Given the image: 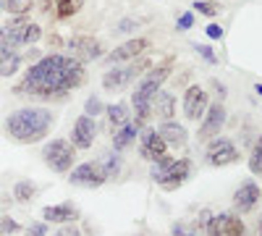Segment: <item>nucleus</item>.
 I'll return each mask as SVG.
<instances>
[{
    "label": "nucleus",
    "mask_w": 262,
    "mask_h": 236,
    "mask_svg": "<svg viewBox=\"0 0 262 236\" xmlns=\"http://www.w3.org/2000/svg\"><path fill=\"white\" fill-rule=\"evenodd\" d=\"M63 71H66V55H48L27 71L18 90L39 97H66L69 92L63 90Z\"/></svg>",
    "instance_id": "obj_1"
},
{
    "label": "nucleus",
    "mask_w": 262,
    "mask_h": 236,
    "mask_svg": "<svg viewBox=\"0 0 262 236\" xmlns=\"http://www.w3.org/2000/svg\"><path fill=\"white\" fill-rule=\"evenodd\" d=\"M50 126H53V113L48 108H21L6 118V132L11 134V139L21 144H34L45 139Z\"/></svg>",
    "instance_id": "obj_2"
},
{
    "label": "nucleus",
    "mask_w": 262,
    "mask_h": 236,
    "mask_svg": "<svg viewBox=\"0 0 262 236\" xmlns=\"http://www.w3.org/2000/svg\"><path fill=\"white\" fill-rule=\"evenodd\" d=\"M170 69H173V58H165L158 69H152L147 76H142V81L137 84L134 97H131V102H152V97L160 92L165 79L170 76Z\"/></svg>",
    "instance_id": "obj_3"
},
{
    "label": "nucleus",
    "mask_w": 262,
    "mask_h": 236,
    "mask_svg": "<svg viewBox=\"0 0 262 236\" xmlns=\"http://www.w3.org/2000/svg\"><path fill=\"white\" fill-rule=\"evenodd\" d=\"M74 144L69 139H53L45 144V149H42V158H45V165L50 170H55V174H66V170L74 168Z\"/></svg>",
    "instance_id": "obj_4"
},
{
    "label": "nucleus",
    "mask_w": 262,
    "mask_h": 236,
    "mask_svg": "<svg viewBox=\"0 0 262 236\" xmlns=\"http://www.w3.org/2000/svg\"><path fill=\"white\" fill-rule=\"evenodd\" d=\"M205 231H207V236H247L244 223L238 221L236 216H231V212H221V216H207Z\"/></svg>",
    "instance_id": "obj_5"
},
{
    "label": "nucleus",
    "mask_w": 262,
    "mask_h": 236,
    "mask_svg": "<svg viewBox=\"0 0 262 236\" xmlns=\"http://www.w3.org/2000/svg\"><path fill=\"white\" fill-rule=\"evenodd\" d=\"M205 158H207V163H210L212 168H223V165H231V163L238 160V149H236V144H233L231 139L217 137V139H212V142L207 144Z\"/></svg>",
    "instance_id": "obj_6"
},
{
    "label": "nucleus",
    "mask_w": 262,
    "mask_h": 236,
    "mask_svg": "<svg viewBox=\"0 0 262 236\" xmlns=\"http://www.w3.org/2000/svg\"><path fill=\"white\" fill-rule=\"evenodd\" d=\"M69 181H71L74 186L97 189V186H102L107 179H105V174H102L100 163H95V160H86V163H79L76 168H71V176H69Z\"/></svg>",
    "instance_id": "obj_7"
},
{
    "label": "nucleus",
    "mask_w": 262,
    "mask_h": 236,
    "mask_svg": "<svg viewBox=\"0 0 262 236\" xmlns=\"http://www.w3.org/2000/svg\"><path fill=\"white\" fill-rule=\"evenodd\" d=\"M147 66H149V60L142 55L139 63L134 60V63H131V66H126V69H113V71H107V74L102 76V87H105V90H121V87H126V84L134 79V76H139Z\"/></svg>",
    "instance_id": "obj_8"
},
{
    "label": "nucleus",
    "mask_w": 262,
    "mask_h": 236,
    "mask_svg": "<svg viewBox=\"0 0 262 236\" xmlns=\"http://www.w3.org/2000/svg\"><path fill=\"white\" fill-rule=\"evenodd\" d=\"M210 108V97L207 92L200 87V84H191V87L184 92V113L189 121H202V116Z\"/></svg>",
    "instance_id": "obj_9"
},
{
    "label": "nucleus",
    "mask_w": 262,
    "mask_h": 236,
    "mask_svg": "<svg viewBox=\"0 0 262 236\" xmlns=\"http://www.w3.org/2000/svg\"><path fill=\"white\" fill-rule=\"evenodd\" d=\"M226 123V108L223 102H212L207 113L202 116V123H200V139H212L221 134V128Z\"/></svg>",
    "instance_id": "obj_10"
},
{
    "label": "nucleus",
    "mask_w": 262,
    "mask_h": 236,
    "mask_svg": "<svg viewBox=\"0 0 262 236\" xmlns=\"http://www.w3.org/2000/svg\"><path fill=\"white\" fill-rule=\"evenodd\" d=\"M149 48V39L147 37H134V39H126L123 45H118L111 55H105V63H123V60H134L137 55H142Z\"/></svg>",
    "instance_id": "obj_11"
},
{
    "label": "nucleus",
    "mask_w": 262,
    "mask_h": 236,
    "mask_svg": "<svg viewBox=\"0 0 262 236\" xmlns=\"http://www.w3.org/2000/svg\"><path fill=\"white\" fill-rule=\"evenodd\" d=\"M95 134H97V126L90 116H81L74 123V132H71V144L76 149H90L95 144Z\"/></svg>",
    "instance_id": "obj_12"
},
{
    "label": "nucleus",
    "mask_w": 262,
    "mask_h": 236,
    "mask_svg": "<svg viewBox=\"0 0 262 236\" xmlns=\"http://www.w3.org/2000/svg\"><path fill=\"white\" fill-rule=\"evenodd\" d=\"M165 149H168V144L158 137L155 128H144L142 137H139V153H142V158H147L149 163H155L158 158L165 155Z\"/></svg>",
    "instance_id": "obj_13"
},
{
    "label": "nucleus",
    "mask_w": 262,
    "mask_h": 236,
    "mask_svg": "<svg viewBox=\"0 0 262 236\" xmlns=\"http://www.w3.org/2000/svg\"><path fill=\"white\" fill-rule=\"evenodd\" d=\"M259 197H262L259 186H257L254 181H247V184H242V186L236 189V195H233V207H236L238 212H249V210L257 207Z\"/></svg>",
    "instance_id": "obj_14"
},
{
    "label": "nucleus",
    "mask_w": 262,
    "mask_h": 236,
    "mask_svg": "<svg viewBox=\"0 0 262 236\" xmlns=\"http://www.w3.org/2000/svg\"><path fill=\"white\" fill-rule=\"evenodd\" d=\"M189 174H191V163H189L186 158H181V160H176V163L168 168V174L163 176L160 186H163L165 191H173V189H179V186L189 179Z\"/></svg>",
    "instance_id": "obj_15"
},
{
    "label": "nucleus",
    "mask_w": 262,
    "mask_h": 236,
    "mask_svg": "<svg viewBox=\"0 0 262 236\" xmlns=\"http://www.w3.org/2000/svg\"><path fill=\"white\" fill-rule=\"evenodd\" d=\"M69 48H71L76 55L86 58V60H97V58H102V45H100V39L86 37V34H81V37H71V39H69Z\"/></svg>",
    "instance_id": "obj_16"
},
{
    "label": "nucleus",
    "mask_w": 262,
    "mask_h": 236,
    "mask_svg": "<svg viewBox=\"0 0 262 236\" xmlns=\"http://www.w3.org/2000/svg\"><path fill=\"white\" fill-rule=\"evenodd\" d=\"M86 79V71H84V63L79 58H66V71H63V90L71 92L76 87H81Z\"/></svg>",
    "instance_id": "obj_17"
},
{
    "label": "nucleus",
    "mask_w": 262,
    "mask_h": 236,
    "mask_svg": "<svg viewBox=\"0 0 262 236\" xmlns=\"http://www.w3.org/2000/svg\"><path fill=\"white\" fill-rule=\"evenodd\" d=\"M42 218L48 223H74L79 218V210L71 205V202H63V205H53V207H45L42 210Z\"/></svg>",
    "instance_id": "obj_18"
},
{
    "label": "nucleus",
    "mask_w": 262,
    "mask_h": 236,
    "mask_svg": "<svg viewBox=\"0 0 262 236\" xmlns=\"http://www.w3.org/2000/svg\"><path fill=\"white\" fill-rule=\"evenodd\" d=\"M158 137L165 142V144H186V128L181 126V123H176V121H163L158 128Z\"/></svg>",
    "instance_id": "obj_19"
},
{
    "label": "nucleus",
    "mask_w": 262,
    "mask_h": 236,
    "mask_svg": "<svg viewBox=\"0 0 262 236\" xmlns=\"http://www.w3.org/2000/svg\"><path fill=\"white\" fill-rule=\"evenodd\" d=\"M152 113H158L160 118L170 121L173 113H176V97H173L170 92H158L155 97H152Z\"/></svg>",
    "instance_id": "obj_20"
},
{
    "label": "nucleus",
    "mask_w": 262,
    "mask_h": 236,
    "mask_svg": "<svg viewBox=\"0 0 262 236\" xmlns=\"http://www.w3.org/2000/svg\"><path fill=\"white\" fill-rule=\"evenodd\" d=\"M18 66H21V55L8 45H0V76H13Z\"/></svg>",
    "instance_id": "obj_21"
},
{
    "label": "nucleus",
    "mask_w": 262,
    "mask_h": 236,
    "mask_svg": "<svg viewBox=\"0 0 262 236\" xmlns=\"http://www.w3.org/2000/svg\"><path fill=\"white\" fill-rule=\"evenodd\" d=\"M137 132H139V128H137L134 121L123 123L118 132H116V137H113V149H116V153H121V149H126L131 142H134V139H137Z\"/></svg>",
    "instance_id": "obj_22"
},
{
    "label": "nucleus",
    "mask_w": 262,
    "mask_h": 236,
    "mask_svg": "<svg viewBox=\"0 0 262 236\" xmlns=\"http://www.w3.org/2000/svg\"><path fill=\"white\" fill-rule=\"evenodd\" d=\"M105 116H107V121H111L113 128H121L123 123L131 121V113H128V105H126V102H113V105H107V108H105Z\"/></svg>",
    "instance_id": "obj_23"
},
{
    "label": "nucleus",
    "mask_w": 262,
    "mask_h": 236,
    "mask_svg": "<svg viewBox=\"0 0 262 236\" xmlns=\"http://www.w3.org/2000/svg\"><path fill=\"white\" fill-rule=\"evenodd\" d=\"M100 168H102L105 179H116L121 174V158H118V153H105L102 160H100Z\"/></svg>",
    "instance_id": "obj_24"
},
{
    "label": "nucleus",
    "mask_w": 262,
    "mask_h": 236,
    "mask_svg": "<svg viewBox=\"0 0 262 236\" xmlns=\"http://www.w3.org/2000/svg\"><path fill=\"white\" fill-rule=\"evenodd\" d=\"M176 163V158H168V155H163V158H158L155 163H152V170H149V179L155 181V184H160L163 181V176L168 174V168Z\"/></svg>",
    "instance_id": "obj_25"
},
{
    "label": "nucleus",
    "mask_w": 262,
    "mask_h": 236,
    "mask_svg": "<svg viewBox=\"0 0 262 236\" xmlns=\"http://www.w3.org/2000/svg\"><path fill=\"white\" fill-rule=\"evenodd\" d=\"M34 195H37V186L32 181H16V186H13V200L16 202H32Z\"/></svg>",
    "instance_id": "obj_26"
},
{
    "label": "nucleus",
    "mask_w": 262,
    "mask_h": 236,
    "mask_svg": "<svg viewBox=\"0 0 262 236\" xmlns=\"http://www.w3.org/2000/svg\"><path fill=\"white\" fill-rule=\"evenodd\" d=\"M84 6V0H55V11L60 18H71L74 13H79Z\"/></svg>",
    "instance_id": "obj_27"
},
{
    "label": "nucleus",
    "mask_w": 262,
    "mask_h": 236,
    "mask_svg": "<svg viewBox=\"0 0 262 236\" xmlns=\"http://www.w3.org/2000/svg\"><path fill=\"white\" fill-rule=\"evenodd\" d=\"M249 170L252 174H262V137L254 142L252 155H249Z\"/></svg>",
    "instance_id": "obj_28"
},
{
    "label": "nucleus",
    "mask_w": 262,
    "mask_h": 236,
    "mask_svg": "<svg viewBox=\"0 0 262 236\" xmlns=\"http://www.w3.org/2000/svg\"><path fill=\"white\" fill-rule=\"evenodd\" d=\"M6 8L11 16H27L32 11V0H6Z\"/></svg>",
    "instance_id": "obj_29"
},
{
    "label": "nucleus",
    "mask_w": 262,
    "mask_h": 236,
    "mask_svg": "<svg viewBox=\"0 0 262 236\" xmlns=\"http://www.w3.org/2000/svg\"><path fill=\"white\" fill-rule=\"evenodd\" d=\"M194 11L212 18V16H217V3H215V0H196V3H194Z\"/></svg>",
    "instance_id": "obj_30"
},
{
    "label": "nucleus",
    "mask_w": 262,
    "mask_h": 236,
    "mask_svg": "<svg viewBox=\"0 0 262 236\" xmlns=\"http://www.w3.org/2000/svg\"><path fill=\"white\" fill-rule=\"evenodd\" d=\"M100 111H105V105L100 102V97H90V100H86V105H84V116L95 118Z\"/></svg>",
    "instance_id": "obj_31"
},
{
    "label": "nucleus",
    "mask_w": 262,
    "mask_h": 236,
    "mask_svg": "<svg viewBox=\"0 0 262 236\" xmlns=\"http://www.w3.org/2000/svg\"><path fill=\"white\" fill-rule=\"evenodd\" d=\"M39 34H42L39 24H27V27H24V45H32V42H37Z\"/></svg>",
    "instance_id": "obj_32"
},
{
    "label": "nucleus",
    "mask_w": 262,
    "mask_h": 236,
    "mask_svg": "<svg viewBox=\"0 0 262 236\" xmlns=\"http://www.w3.org/2000/svg\"><path fill=\"white\" fill-rule=\"evenodd\" d=\"M21 231V226L13 221V218H0V233H3V236H8V233H18Z\"/></svg>",
    "instance_id": "obj_33"
},
{
    "label": "nucleus",
    "mask_w": 262,
    "mask_h": 236,
    "mask_svg": "<svg viewBox=\"0 0 262 236\" xmlns=\"http://www.w3.org/2000/svg\"><path fill=\"white\" fill-rule=\"evenodd\" d=\"M176 27H179L181 32H186V29H191V27H194V13H191V11H186V13H181V16H179V21H176Z\"/></svg>",
    "instance_id": "obj_34"
},
{
    "label": "nucleus",
    "mask_w": 262,
    "mask_h": 236,
    "mask_svg": "<svg viewBox=\"0 0 262 236\" xmlns=\"http://www.w3.org/2000/svg\"><path fill=\"white\" fill-rule=\"evenodd\" d=\"M27 236H48V223H32L27 228Z\"/></svg>",
    "instance_id": "obj_35"
},
{
    "label": "nucleus",
    "mask_w": 262,
    "mask_h": 236,
    "mask_svg": "<svg viewBox=\"0 0 262 236\" xmlns=\"http://www.w3.org/2000/svg\"><path fill=\"white\" fill-rule=\"evenodd\" d=\"M205 34H207L210 39H221V37H223V27H217V24H210V27L205 29Z\"/></svg>",
    "instance_id": "obj_36"
},
{
    "label": "nucleus",
    "mask_w": 262,
    "mask_h": 236,
    "mask_svg": "<svg viewBox=\"0 0 262 236\" xmlns=\"http://www.w3.org/2000/svg\"><path fill=\"white\" fill-rule=\"evenodd\" d=\"M196 50L202 53V58H205L207 63H217V58H215V53H212L210 48H205V45H196Z\"/></svg>",
    "instance_id": "obj_37"
},
{
    "label": "nucleus",
    "mask_w": 262,
    "mask_h": 236,
    "mask_svg": "<svg viewBox=\"0 0 262 236\" xmlns=\"http://www.w3.org/2000/svg\"><path fill=\"white\" fill-rule=\"evenodd\" d=\"M173 236H194V233L186 231V228H181V226H176V228H173Z\"/></svg>",
    "instance_id": "obj_38"
},
{
    "label": "nucleus",
    "mask_w": 262,
    "mask_h": 236,
    "mask_svg": "<svg viewBox=\"0 0 262 236\" xmlns=\"http://www.w3.org/2000/svg\"><path fill=\"white\" fill-rule=\"evenodd\" d=\"M3 39H6V29H0V45H3Z\"/></svg>",
    "instance_id": "obj_39"
},
{
    "label": "nucleus",
    "mask_w": 262,
    "mask_h": 236,
    "mask_svg": "<svg viewBox=\"0 0 262 236\" xmlns=\"http://www.w3.org/2000/svg\"><path fill=\"white\" fill-rule=\"evenodd\" d=\"M254 90H257V95L262 97V84H257V87H254Z\"/></svg>",
    "instance_id": "obj_40"
},
{
    "label": "nucleus",
    "mask_w": 262,
    "mask_h": 236,
    "mask_svg": "<svg viewBox=\"0 0 262 236\" xmlns=\"http://www.w3.org/2000/svg\"><path fill=\"white\" fill-rule=\"evenodd\" d=\"M257 236H262V221H259V228H257Z\"/></svg>",
    "instance_id": "obj_41"
},
{
    "label": "nucleus",
    "mask_w": 262,
    "mask_h": 236,
    "mask_svg": "<svg viewBox=\"0 0 262 236\" xmlns=\"http://www.w3.org/2000/svg\"><path fill=\"white\" fill-rule=\"evenodd\" d=\"M3 8H6V6H3V3H0V13H3Z\"/></svg>",
    "instance_id": "obj_42"
},
{
    "label": "nucleus",
    "mask_w": 262,
    "mask_h": 236,
    "mask_svg": "<svg viewBox=\"0 0 262 236\" xmlns=\"http://www.w3.org/2000/svg\"><path fill=\"white\" fill-rule=\"evenodd\" d=\"M53 236H63V231H60V233H53Z\"/></svg>",
    "instance_id": "obj_43"
}]
</instances>
